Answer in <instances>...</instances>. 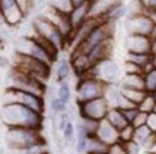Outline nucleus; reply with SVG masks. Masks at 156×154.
Instances as JSON below:
<instances>
[{
  "label": "nucleus",
  "mask_w": 156,
  "mask_h": 154,
  "mask_svg": "<svg viewBox=\"0 0 156 154\" xmlns=\"http://www.w3.org/2000/svg\"><path fill=\"white\" fill-rule=\"evenodd\" d=\"M2 123L9 127H23L32 130H42L44 114L37 113L22 104H2Z\"/></svg>",
  "instance_id": "obj_1"
},
{
  "label": "nucleus",
  "mask_w": 156,
  "mask_h": 154,
  "mask_svg": "<svg viewBox=\"0 0 156 154\" xmlns=\"http://www.w3.org/2000/svg\"><path fill=\"white\" fill-rule=\"evenodd\" d=\"M5 141L7 145V150H16L39 144V143H43L46 140L42 134V130H32V128H23V127H9L6 130Z\"/></svg>",
  "instance_id": "obj_2"
},
{
  "label": "nucleus",
  "mask_w": 156,
  "mask_h": 154,
  "mask_svg": "<svg viewBox=\"0 0 156 154\" xmlns=\"http://www.w3.org/2000/svg\"><path fill=\"white\" fill-rule=\"evenodd\" d=\"M7 87L10 89H17V90H23V91H29V93L37 94L44 97L46 94V84L37 80L36 77H33L32 74H29L26 71L20 70L17 67H14L12 73L9 76V84Z\"/></svg>",
  "instance_id": "obj_3"
},
{
  "label": "nucleus",
  "mask_w": 156,
  "mask_h": 154,
  "mask_svg": "<svg viewBox=\"0 0 156 154\" xmlns=\"http://www.w3.org/2000/svg\"><path fill=\"white\" fill-rule=\"evenodd\" d=\"M12 103L26 106V107L32 108L34 111L42 113V114H44V108H46L44 97H42V96L7 87L6 91L3 93V104H12Z\"/></svg>",
  "instance_id": "obj_4"
},
{
  "label": "nucleus",
  "mask_w": 156,
  "mask_h": 154,
  "mask_svg": "<svg viewBox=\"0 0 156 154\" xmlns=\"http://www.w3.org/2000/svg\"><path fill=\"white\" fill-rule=\"evenodd\" d=\"M106 86L103 81L92 77V76H83L79 79L77 84H76V101L85 103L95 100V98L105 97L106 93Z\"/></svg>",
  "instance_id": "obj_5"
},
{
  "label": "nucleus",
  "mask_w": 156,
  "mask_h": 154,
  "mask_svg": "<svg viewBox=\"0 0 156 154\" xmlns=\"http://www.w3.org/2000/svg\"><path fill=\"white\" fill-rule=\"evenodd\" d=\"M33 27H34V32H36V36L48 40L57 51H62L66 46H69L66 36L57 27H55L49 20L42 17V16L37 17V19H34Z\"/></svg>",
  "instance_id": "obj_6"
},
{
  "label": "nucleus",
  "mask_w": 156,
  "mask_h": 154,
  "mask_svg": "<svg viewBox=\"0 0 156 154\" xmlns=\"http://www.w3.org/2000/svg\"><path fill=\"white\" fill-rule=\"evenodd\" d=\"M113 30H115V23H109V22H103V20H102V22L90 32V34L85 39V42L82 43L75 51L87 54L92 49H95V47H98L99 44H102V43L113 39ZM75 51H72V53H75Z\"/></svg>",
  "instance_id": "obj_7"
},
{
  "label": "nucleus",
  "mask_w": 156,
  "mask_h": 154,
  "mask_svg": "<svg viewBox=\"0 0 156 154\" xmlns=\"http://www.w3.org/2000/svg\"><path fill=\"white\" fill-rule=\"evenodd\" d=\"M14 67H17L20 70L26 71L29 74H32L33 77H36L37 80L43 81L46 84L49 76H50V66L44 64L42 61L36 60L33 57L23 54V53H16V59H14Z\"/></svg>",
  "instance_id": "obj_8"
},
{
  "label": "nucleus",
  "mask_w": 156,
  "mask_h": 154,
  "mask_svg": "<svg viewBox=\"0 0 156 154\" xmlns=\"http://www.w3.org/2000/svg\"><path fill=\"white\" fill-rule=\"evenodd\" d=\"M86 76H92V77L103 81L105 84L119 83L120 81V67L112 57H109V59H105V60L96 63L92 67V70L89 71V74Z\"/></svg>",
  "instance_id": "obj_9"
},
{
  "label": "nucleus",
  "mask_w": 156,
  "mask_h": 154,
  "mask_svg": "<svg viewBox=\"0 0 156 154\" xmlns=\"http://www.w3.org/2000/svg\"><path fill=\"white\" fill-rule=\"evenodd\" d=\"M77 108H79L80 118H92L96 121H102L108 116V111L110 110V104L108 103L106 97H100L90 100V101L79 103Z\"/></svg>",
  "instance_id": "obj_10"
},
{
  "label": "nucleus",
  "mask_w": 156,
  "mask_h": 154,
  "mask_svg": "<svg viewBox=\"0 0 156 154\" xmlns=\"http://www.w3.org/2000/svg\"><path fill=\"white\" fill-rule=\"evenodd\" d=\"M155 24L151 22V19L146 16V13H139L128 16L125 22V30L128 34H137V36H147L151 34L152 29Z\"/></svg>",
  "instance_id": "obj_11"
},
{
  "label": "nucleus",
  "mask_w": 156,
  "mask_h": 154,
  "mask_svg": "<svg viewBox=\"0 0 156 154\" xmlns=\"http://www.w3.org/2000/svg\"><path fill=\"white\" fill-rule=\"evenodd\" d=\"M42 17H44L46 20H49L55 27L59 29V30L66 36L67 42H70L72 36H73V27H72V24H70L69 14L62 13V12H59V10L53 9V7L49 6L48 9L44 10V13L42 14Z\"/></svg>",
  "instance_id": "obj_12"
},
{
  "label": "nucleus",
  "mask_w": 156,
  "mask_h": 154,
  "mask_svg": "<svg viewBox=\"0 0 156 154\" xmlns=\"http://www.w3.org/2000/svg\"><path fill=\"white\" fill-rule=\"evenodd\" d=\"M0 14L9 26L19 24L26 16L16 0H0Z\"/></svg>",
  "instance_id": "obj_13"
},
{
  "label": "nucleus",
  "mask_w": 156,
  "mask_h": 154,
  "mask_svg": "<svg viewBox=\"0 0 156 154\" xmlns=\"http://www.w3.org/2000/svg\"><path fill=\"white\" fill-rule=\"evenodd\" d=\"M70 63H72L73 73H75L79 79L86 74H89V71L92 70V67H93V63L90 61L89 56L85 54V53H79V51L70 53Z\"/></svg>",
  "instance_id": "obj_14"
},
{
  "label": "nucleus",
  "mask_w": 156,
  "mask_h": 154,
  "mask_svg": "<svg viewBox=\"0 0 156 154\" xmlns=\"http://www.w3.org/2000/svg\"><path fill=\"white\" fill-rule=\"evenodd\" d=\"M126 51L130 53H149L151 54V39L147 36L128 34L125 40Z\"/></svg>",
  "instance_id": "obj_15"
},
{
  "label": "nucleus",
  "mask_w": 156,
  "mask_h": 154,
  "mask_svg": "<svg viewBox=\"0 0 156 154\" xmlns=\"http://www.w3.org/2000/svg\"><path fill=\"white\" fill-rule=\"evenodd\" d=\"M96 137L100 139L105 144L112 145L119 141V130L115 128V127L105 118V120H102V121L99 123V127H98V131H96Z\"/></svg>",
  "instance_id": "obj_16"
},
{
  "label": "nucleus",
  "mask_w": 156,
  "mask_h": 154,
  "mask_svg": "<svg viewBox=\"0 0 156 154\" xmlns=\"http://www.w3.org/2000/svg\"><path fill=\"white\" fill-rule=\"evenodd\" d=\"M112 50H113V39H110V40L102 43L95 49H92L87 53V56H89L90 61L95 66L96 63H99V61L105 60V59H109L110 54H112Z\"/></svg>",
  "instance_id": "obj_17"
},
{
  "label": "nucleus",
  "mask_w": 156,
  "mask_h": 154,
  "mask_svg": "<svg viewBox=\"0 0 156 154\" xmlns=\"http://www.w3.org/2000/svg\"><path fill=\"white\" fill-rule=\"evenodd\" d=\"M89 17H90V2L83 6L75 7L72 10L70 14H69V19H70V24L73 27V33H75V30H77L80 27Z\"/></svg>",
  "instance_id": "obj_18"
},
{
  "label": "nucleus",
  "mask_w": 156,
  "mask_h": 154,
  "mask_svg": "<svg viewBox=\"0 0 156 154\" xmlns=\"http://www.w3.org/2000/svg\"><path fill=\"white\" fill-rule=\"evenodd\" d=\"M120 2L122 0H90V17L102 20L105 13Z\"/></svg>",
  "instance_id": "obj_19"
},
{
  "label": "nucleus",
  "mask_w": 156,
  "mask_h": 154,
  "mask_svg": "<svg viewBox=\"0 0 156 154\" xmlns=\"http://www.w3.org/2000/svg\"><path fill=\"white\" fill-rule=\"evenodd\" d=\"M72 71V63L70 59L67 57H57L56 63H55V76H56V81L62 83V81H67V79L70 77Z\"/></svg>",
  "instance_id": "obj_20"
},
{
  "label": "nucleus",
  "mask_w": 156,
  "mask_h": 154,
  "mask_svg": "<svg viewBox=\"0 0 156 154\" xmlns=\"http://www.w3.org/2000/svg\"><path fill=\"white\" fill-rule=\"evenodd\" d=\"M133 141L137 143V144L140 145L143 150H146L147 147L155 141L153 131H152L147 126L136 127V128H135V135H133Z\"/></svg>",
  "instance_id": "obj_21"
},
{
  "label": "nucleus",
  "mask_w": 156,
  "mask_h": 154,
  "mask_svg": "<svg viewBox=\"0 0 156 154\" xmlns=\"http://www.w3.org/2000/svg\"><path fill=\"white\" fill-rule=\"evenodd\" d=\"M90 135L85 130V127L80 124V121L76 123V141H75V150L79 154H86L87 144H89Z\"/></svg>",
  "instance_id": "obj_22"
},
{
  "label": "nucleus",
  "mask_w": 156,
  "mask_h": 154,
  "mask_svg": "<svg viewBox=\"0 0 156 154\" xmlns=\"http://www.w3.org/2000/svg\"><path fill=\"white\" fill-rule=\"evenodd\" d=\"M129 14V7L126 5H123L122 2L115 5L112 9H109L105 16L102 17L103 22H109V23H116L118 20H122L123 17H126Z\"/></svg>",
  "instance_id": "obj_23"
},
{
  "label": "nucleus",
  "mask_w": 156,
  "mask_h": 154,
  "mask_svg": "<svg viewBox=\"0 0 156 154\" xmlns=\"http://www.w3.org/2000/svg\"><path fill=\"white\" fill-rule=\"evenodd\" d=\"M122 89L145 90V79L143 74H125L119 81ZM146 91V90H145Z\"/></svg>",
  "instance_id": "obj_24"
},
{
  "label": "nucleus",
  "mask_w": 156,
  "mask_h": 154,
  "mask_svg": "<svg viewBox=\"0 0 156 154\" xmlns=\"http://www.w3.org/2000/svg\"><path fill=\"white\" fill-rule=\"evenodd\" d=\"M106 120H108L115 128H118V130H122V128H125L126 126H129L126 117L123 116L122 110L118 107H110V110L108 111V116H106Z\"/></svg>",
  "instance_id": "obj_25"
},
{
  "label": "nucleus",
  "mask_w": 156,
  "mask_h": 154,
  "mask_svg": "<svg viewBox=\"0 0 156 154\" xmlns=\"http://www.w3.org/2000/svg\"><path fill=\"white\" fill-rule=\"evenodd\" d=\"M7 154H50V151H49L48 143L43 141V143L29 145V147H24V149L7 150Z\"/></svg>",
  "instance_id": "obj_26"
},
{
  "label": "nucleus",
  "mask_w": 156,
  "mask_h": 154,
  "mask_svg": "<svg viewBox=\"0 0 156 154\" xmlns=\"http://www.w3.org/2000/svg\"><path fill=\"white\" fill-rule=\"evenodd\" d=\"M125 61L133 63V64L139 66L140 69H145L152 61V54H149V53H130V51H126Z\"/></svg>",
  "instance_id": "obj_27"
},
{
  "label": "nucleus",
  "mask_w": 156,
  "mask_h": 154,
  "mask_svg": "<svg viewBox=\"0 0 156 154\" xmlns=\"http://www.w3.org/2000/svg\"><path fill=\"white\" fill-rule=\"evenodd\" d=\"M109 145L105 144L103 141L98 139L96 135L90 137L89 144H87V150H86V154H102V153H108Z\"/></svg>",
  "instance_id": "obj_28"
},
{
  "label": "nucleus",
  "mask_w": 156,
  "mask_h": 154,
  "mask_svg": "<svg viewBox=\"0 0 156 154\" xmlns=\"http://www.w3.org/2000/svg\"><path fill=\"white\" fill-rule=\"evenodd\" d=\"M122 94L125 97L130 100L133 104H136L139 107V104L142 103V100L146 97V91L145 90H135V89H122Z\"/></svg>",
  "instance_id": "obj_29"
},
{
  "label": "nucleus",
  "mask_w": 156,
  "mask_h": 154,
  "mask_svg": "<svg viewBox=\"0 0 156 154\" xmlns=\"http://www.w3.org/2000/svg\"><path fill=\"white\" fill-rule=\"evenodd\" d=\"M49 108H50V111H52V116H59V114H62V113L67 111L69 104L55 96V97L49 98Z\"/></svg>",
  "instance_id": "obj_30"
},
{
  "label": "nucleus",
  "mask_w": 156,
  "mask_h": 154,
  "mask_svg": "<svg viewBox=\"0 0 156 154\" xmlns=\"http://www.w3.org/2000/svg\"><path fill=\"white\" fill-rule=\"evenodd\" d=\"M56 97H59L60 100H63L65 103H70L72 100V89L70 84L67 81H62V83H57L56 87Z\"/></svg>",
  "instance_id": "obj_31"
},
{
  "label": "nucleus",
  "mask_w": 156,
  "mask_h": 154,
  "mask_svg": "<svg viewBox=\"0 0 156 154\" xmlns=\"http://www.w3.org/2000/svg\"><path fill=\"white\" fill-rule=\"evenodd\" d=\"M62 139L66 144H72L76 141V123L72 120V121L67 123V126L65 127V130L60 133Z\"/></svg>",
  "instance_id": "obj_32"
},
{
  "label": "nucleus",
  "mask_w": 156,
  "mask_h": 154,
  "mask_svg": "<svg viewBox=\"0 0 156 154\" xmlns=\"http://www.w3.org/2000/svg\"><path fill=\"white\" fill-rule=\"evenodd\" d=\"M143 79H145V90H146V93H155L156 91V69L151 70L149 73H145Z\"/></svg>",
  "instance_id": "obj_33"
},
{
  "label": "nucleus",
  "mask_w": 156,
  "mask_h": 154,
  "mask_svg": "<svg viewBox=\"0 0 156 154\" xmlns=\"http://www.w3.org/2000/svg\"><path fill=\"white\" fill-rule=\"evenodd\" d=\"M49 6L66 14H70V12L73 10V6H72L70 0H52Z\"/></svg>",
  "instance_id": "obj_34"
},
{
  "label": "nucleus",
  "mask_w": 156,
  "mask_h": 154,
  "mask_svg": "<svg viewBox=\"0 0 156 154\" xmlns=\"http://www.w3.org/2000/svg\"><path fill=\"white\" fill-rule=\"evenodd\" d=\"M155 106H156V101L155 98H153V94L152 93H147L146 97L142 100V103L139 104V110L143 113H153V110H155Z\"/></svg>",
  "instance_id": "obj_35"
},
{
  "label": "nucleus",
  "mask_w": 156,
  "mask_h": 154,
  "mask_svg": "<svg viewBox=\"0 0 156 154\" xmlns=\"http://www.w3.org/2000/svg\"><path fill=\"white\" fill-rule=\"evenodd\" d=\"M133 135H135V127L132 124H129L125 128L119 130V141L123 143V144L130 143V141H133Z\"/></svg>",
  "instance_id": "obj_36"
},
{
  "label": "nucleus",
  "mask_w": 156,
  "mask_h": 154,
  "mask_svg": "<svg viewBox=\"0 0 156 154\" xmlns=\"http://www.w3.org/2000/svg\"><path fill=\"white\" fill-rule=\"evenodd\" d=\"M79 121H80L82 126L85 127V130L89 133L90 137L96 135V131H98L100 121H96V120H92V118H80V117H79Z\"/></svg>",
  "instance_id": "obj_37"
},
{
  "label": "nucleus",
  "mask_w": 156,
  "mask_h": 154,
  "mask_svg": "<svg viewBox=\"0 0 156 154\" xmlns=\"http://www.w3.org/2000/svg\"><path fill=\"white\" fill-rule=\"evenodd\" d=\"M109 154H128V150H126V144H123L120 141L115 143V144L109 145L108 149Z\"/></svg>",
  "instance_id": "obj_38"
},
{
  "label": "nucleus",
  "mask_w": 156,
  "mask_h": 154,
  "mask_svg": "<svg viewBox=\"0 0 156 154\" xmlns=\"http://www.w3.org/2000/svg\"><path fill=\"white\" fill-rule=\"evenodd\" d=\"M123 116L126 117V120H128L129 124H132L133 121H135V118L137 117V114L140 113V110H139V107H132V108H126V110H122Z\"/></svg>",
  "instance_id": "obj_39"
},
{
  "label": "nucleus",
  "mask_w": 156,
  "mask_h": 154,
  "mask_svg": "<svg viewBox=\"0 0 156 154\" xmlns=\"http://www.w3.org/2000/svg\"><path fill=\"white\" fill-rule=\"evenodd\" d=\"M125 74H143V69L133 63L125 61Z\"/></svg>",
  "instance_id": "obj_40"
},
{
  "label": "nucleus",
  "mask_w": 156,
  "mask_h": 154,
  "mask_svg": "<svg viewBox=\"0 0 156 154\" xmlns=\"http://www.w3.org/2000/svg\"><path fill=\"white\" fill-rule=\"evenodd\" d=\"M146 121H147V113H143L140 111L137 114V117L135 118V121L132 123V126L136 128V127H142V126H146Z\"/></svg>",
  "instance_id": "obj_41"
},
{
  "label": "nucleus",
  "mask_w": 156,
  "mask_h": 154,
  "mask_svg": "<svg viewBox=\"0 0 156 154\" xmlns=\"http://www.w3.org/2000/svg\"><path fill=\"white\" fill-rule=\"evenodd\" d=\"M126 150H128V154H140L143 149L137 143L130 141V143H126Z\"/></svg>",
  "instance_id": "obj_42"
},
{
  "label": "nucleus",
  "mask_w": 156,
  "mask_h": 154,
  "mask_svg": "<svg viewBox=\"0 0 156 154\" xmlns=\"http://www.w3.org/2000/svg\"><path fill=\"white\" fill-rule=\"evenodd\" d=\"M142 7L146 12H156V0H140Z\"/></svg>",
  "instance_id": "obj_43"
},
{
  "label": "nucleus",
  "mask_w": 156,
  "mask_h": 154,
  "mask_svg": "<svg viewBox=\"0 0 156 154\" xmlns=\"http://www.w3.org/2000/svg\"><path fill=\"white\" fill-rule=\"evenodd\" d=\"M146 126L149 127V128H151L153 133L156 131V113H149V114H147Z\"/></svg>",
  "instance_id": "obj_44"
},
{
  "label": "nucleus",
  "mask_w": 156,
  "mask_h": 154,
  "mask_svg": "<svg viewBox=\"0 0 156 154\" xmlns=\"http://www.w3.org/2000/svg\"><path fill=\"white\" fill-rule=\"evenodd\" d=\"M17 2V5H19V7L22 9V12H23L24 14L27 13V10L30 9V6H32V0H16Z\"/></svg>",
  "instance_id": "obj_45"
},
{
  "label": "nucleus",
  "mask_w": 156,
  "mask_h": 154,
  "mask_svg": "<svg viewBox=\"0 0 156 154\" xmlns=\"http://www.w3.org/2000/svg\"><path fill=\"white\" fill-rule=\"evenodd\" d=\"M89 2H90V0H70L72 6H73V9H75V7H79V6L86 5V3H89Z\"/></svg>",
  "instance_id": "obj_46"
},
{
  "label": "nucleus",
  "mask_w": 156,
  "mask_h": 154,
  "mask_svg": "<svg viewBox=\"0 0 156 154\" xmlns=\"http://www.w3.org/2000/svg\"><path fill=\"white\" fill-rule=\"evenodd\" d=\"M145 153L146 154H156V141H153V143L145 150Z\"/></svg>",
  "instance_id": "obj_47"
},
{
  "label": "nucleus",
  "mask_w": 156,
  "mask_h": 154,
  "mask_svg": "<svg viewBox=\"0 0 156 154\" xmlns=\"http://www.w3.org/2000/svg\"><path fill=\"white\" fill-rule=\"evenodd\" d=\"M146 16L151 19V22L156 26V12H146Z\"/></svg>",
  "instance_id": "obj_48"
},
{
  "label": "nucleus",
  "mask_w": 156,
  "mask_h": 154,
  "mask_svg": "<svg viewBox=\"0 0 156 154\" xmlns=\"http://www.w3.org/2000/svg\"><path fill=\"white\" fill-rule=\"evenodd\" d=\"M156 53V39L151 40V54H155Z\"/></svg>",
  "instance_id": "obj_49"
},
{
  "label": "nucleus",
  "mask_w": 156,
  "mask_h": 154,
  "mask_svg": "<svg viewBox=\"0 0 156 154\" xmlns=\"http://www.w3.org/2000/svg\"><path fill=\"white\" fill-rule=\"evenodd\" d=\"M152 64H153V67L156 69V53L155 54H152Z\"/></svg>",
  "instance_id": "obj_50"
},
{
  "label": "nucleus",
  "mask_w": 156,
  "mask_h": 154,
  "mask_svg": "<svg viewBox=\"0 0 156 154\" xmlns=\"http://www.w3.org/2000/svg\"><path fill=\"white\" fill-rule=\"evenodd\" d=\"M152 94H153V98H155V101H156V91L155 93H152Z\"/></svg>",
  "instance_id": "obj_51"
},
{
  "label": "nucleus",
  "mask_w": 156,
  "mask_h": 154,
  "mask_svg": "<svg viewBox=\"0 0 156 154\" xmlns=\"http://www.w3.org/2000/svg\"><path fill=\"white\" fill-rule=\"evenodd\" d=\"M153 137H155V141H156V131H155V133H153Z\"/></svg>",
  "instance_id": "obj_52"
},
{
  "label": "nucleus",
  "mask_w": 156,
  "mask_h": 154,
  "mask_svg": "<svg viewBox=\"0 0 156 154\" xmlns=\"http://www.w3.org/2000/svg\"><path fill=\"white\" fill-rule=\"evenodd\" d=\"M153 113H156V106H155V110H153Z\"/></svg>",
  "instance_id": "obj_53"
},
{
  "label": "nucleus",
  "mask_w": 156,
  "mask_h": 154,
  "mask_svg": "<svg viewBox=\"0 0 156 154\" xmlns=\"http://www.w3.org/2000/svg\"><path fill=\"white\" fill-rule=\"evenodd\" d=\"M102 154H109V153H102Z\"/></svg>",
  "instance_id": "obj_54"
},
{
  "label": "nucleus",
  "mask_w": 156,
  "mask_h": 154,
  "mask_svg": "<svg viewBox=\"0 0 156 154\" xmlns=\"http://www.w3.org/2000/svg\"><path fill=\"white\" fill-rule=\"evenodd\" d=\"M73 154H79V153H73Z\"/></svg>",
  "instance_id": "obj_55"
}]
</instances>
